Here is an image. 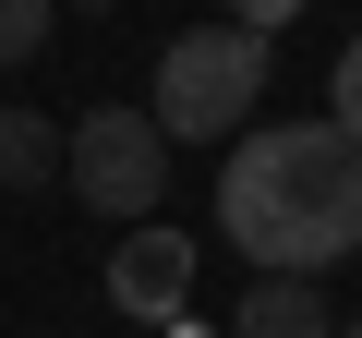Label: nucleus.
<instances>
[{"label":"nucleus","mask_w":362,"mask_h":338,"mask_svg":"<svg viewBox=\"0 0 362 338\" xmlns=\"http://www.w3.org/2000/svg\"><path fill=\"white\" fill-rule=\"evenodd\" d=\"M218 242L254 278H326L362 254V145L326 121H242L218 157Z\"/></svg>","instance_id":"nucleus-1"},{"label":"nucleus","mask_w":362,"mask_h":338,"mask_svg":"<svg viewBox=\"0 0 362 338\" xmlns=\"http://www.w3.org/2000/svg\"><path fill=\"white\" fill-rule=\"evenodd\" d=\"M254 97H266V37L218 13V25H181V37L157 49L145 121H157L169 145H230V133L254 121Z\"/></svg>","instance_id":"nucleus-2"},{"label":"nucleus","mask_w":362,"mask_h":338,"mask_svg":"<svg viewBox=\"0 0 362 338\" xmlns=\"http://www.w3.org/2000/svg\"><path fill=\"white\" fill-rule=\"evenodd\" d=\"M61 182H73V206H97V218H157V194H169V133L133 109V97H109V109H85L73 133H61Z\"/></svg>","instance_id":"nucleus-3"},{"label":"nucleus","mask_w":362,"mask_h":338,"mask_svg":"<svg viewBox=\"0 0 362 338\" xmlns=\"http://www.w3.org/2000/svg\"><path fill=\"white\" fill-rule=\"evenodd\" d=\"M109 302L133 326H169L181 302H194V230H169V218H133L121 254H109Z\"/></svg>","instance_id":"nucleus-4"},{"label":"nucleus","mask_w":362,"mask_h":338,"mask_svg":"<svg viewBox=\"0 0 362 338\" xmlns=\"http://www.w3.org/2000/svg\"><path fill=\"white\" fill-rule=\"evenodd\" d=\"M218 338H338V314H326V290L314 278H254L242 302H230V326Z\"/></svg>","instance_id":"nucleus-5"},{"label":"nucleus","mask_w":362,"mask_h":338,"mask_svg":"<svg viewBox=\"0 0 362 338\" xmlns=\"http://www.w3.org/2000/svg\"><path fill=\"white\" fill-rule=\"evenodd\" d=\"M49 169H61V133H49V109L0 97V194H49Z\"/></svg>","instance_id":"nucleus-6"},{"label":"nucleus","mask_w":362,"mask_h":338,"mask_svg":"<svg viewBox=\"0 0 362 338\" xmlns=\"http://www.w3.org/2000/svg\"><path fill=\"white\" fill-rule=\"evenodd\" d=\"M49 13H61V0H0V73L49 49Z\"/></svg>","instance_id":"nucleus-7"},{"label":"nucleus","mask_w":362,"mask_h":338,"mask_svg":"<svg viewBox=\"0 0 362 338\" xmlns=\"http://www.w3.org/2000/svg\"><path fill=\"white\" fill-rule=\"evenodd\" d=\"M326 133H350L362 145V37L338 49V73H326Z\"/></svg>","instance_id":"nucleus-8"},{"label":"nucleus","mask_w":362,"mask_h":338,"mask_svg":"<svg viewBox=\"0 0 362 338\" xmlns=\"http://www.w3.org/2000/svg\"><path fill=\"white\" fill-rule=\"evenodd\" d=\"M290 13H302V0H230V25H254V37H278Z\"/></svg>","instance_id":"nucleus-9"},{"label":"nucleus","mask_w":362,"mask_h":338,"mask_svg":"<svg viewBox=\"0 0 362 338\" xmlns=\"http://www.w3.org/2000/svg\"><path fill=\"white\" fill-rule=\"evenodd\" d=\"M169 338H218V326H194V314H169Z\"/></svg>","instance_id":"nucleus-10"},{"label":"nucleus","mask_w":362,"mask_h":338,"mask_svg":"<svg viewBox=\"0 0 362 338\" xmlns=\"http://www.w3.org/2000/svg\"><path fill=\"white\" fill-rule=\"evenodd\" d=\"M61 13H121V0H61Z\"/></svg>","instance_id":"nucleus-11"},{"label":"nucleus","mask_w":362,"mask_h":338,"mask_svg":"<svg viewBox=\"0 0 362 338\" xmlns=\"http://www.w3.org/2000/svg\"><path fill=\"white\" fill-rule=\"evenodd\" d=\"M338 338H362V314H350V326H338Z\"/></svg>","instance_id":"nucleus-12"}]
</instances>
